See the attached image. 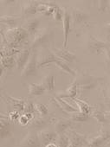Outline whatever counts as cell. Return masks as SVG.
Returning a JSON list of instances; mask_svg holds the SVG:
<instances>
[{"label": "cell", "instance_id": "1", "mask_svg": "<svg viewBox=\"0 0 110 147\" xmlns=\"http://www.w3.org/2000/svg\"><path fill=\"white\" fill-rule=\"evenodd\" d=\"M28 34L29 33L23 27L10 28L5 31V35L3 32L1 33L3 40H5L6 42L16 44L18 47H20V44H22V42L26 39Z\"/></svg>", "mask_w": 110, "mask_h": 147}, {"label": "cell", "instance_id": "2", "mask_svg": "<svg viewBox=\"0 0 110 147\" xmlns=\"http://www.w3.org/2000/svg\"><path fill=\"white\" fill-rule=\"evenodd\" d=\"M52 36L53 32L49 28H43L41 30H38L34 36V39L31 42V48L35 49L40 46L45 47V45L51 41Z\"/></svg>", "mask_w": 110, "mask_h": 147}, {"label": "cell", "instance_id": "3", "mask_svg": "<svg viewBox=\"0 0 110 147\" xmlns=\"http://www.w3.org/2000/svg\"><path fill=\"white\" fill-rule=\"evenodd\" d=\"M58 59L52 50L49 49L46 46L42 47L41 51L37 54V66L41 67L50 63H55Z\"/></svg>", "mask_w": 110, "mask_h": 147}, {"label": "cell", "instance_id": "4", "mask_svg": "<svg viewBox=\"0 0 110 147\" xmlns=\"http://www.w3.org/2000/svg\"><path fill=\"white\" fill-rule=\"evenodd\" d=\"M37 53L33 52L31 54L28 62L21 72V76L25 78L28 76H34L37 75Z\"/></svg>", "mask_w": 110, "mask_h": 147}, {"label": "cell", "instance_id": "5", "mask_svg": "<svg viewBox=\"0 0 110 147\" xmlns=\"http://www.w3.org/2000/svg\"><path fill=\"white\" fill-rule=\"evenodd\" d=\"M88 49L90 50L91 53L94 54V55H100L101 53H103L106 49V48L107 47V42L100 41L99 39H96L94 37H90L89 41H88Z\"/></svg>", "mask_w": 110, "mask_h": 147}, {"label": "cell", "instance_id": "6", "mask_svg": "<svg viewBox=\"0 0 110 147\" xmlns=\"http://www.w3.org/2000/svg\"><path fill=\"white\" fill-rule=\"evenodd\" d=\"M63 49H67L68 42H69V36L70 31V23H71V15L69 12L63 9Z\"/></svg>", "mask_w": 110, "mask_h": 147}, {"label": "cell", "instance_id": "7", "mask_svg": "<svg viewBox=\"0 0 110 147\" xmlns=\"http://www.w3.org/2000/svg\"><path fill=\"white\" fill-rule=\"evenodd\" d=\"M69 138L70 143L75 147H83L88 144V141L86 138V137L82 134L76 132L75 131H73V130L69 131Z\"/></svg>", "mask_w": 110, "mask_h": 147}, {"label": "cell", "instance_id": "8", "mask_svg": "<svg viewBox=\"0 0 110 147\" xmlns=\"http://www.w3.org/2000/svg\"><path fill=\"white\" fill-rule=\"evenodd\" d=\"M58 134L51 130H42L38 132V138L42 144V145L46 146L47 144L50 143H54V141L56 140Z\"/></svg>", "mask_w": 110, "mask_h": 147}, {"label": "cell", "instance_id": "9", "mask_svg": "<svg viewBox=\"0 0 110 147\" xmlns=\"http://www.w3.org/2000/svg\"><path fill=\"white\" fill-rule=\"evenodd\" d=\"M98 81H99L98 78H95L91 76H87V75L81 76V78L79 80L77 79L78 86L82 90H89V89L94 88L96 86Z\"/></svg>", "mask_w": 110, "mask_h": 147}, {"label": "cell", "instance_id": "10", "mask_svg": "<svg viewBox=\"0 0 110 147\" xmlns=\"http://www.w3.org/2000/svg\"><path fill=\"white\" fill-rule=\"evenodd\" d=\"M53 53L62 61L65 62L71 63L74 61L76 60V56L75 54L71 53L70 51L67 50L66 49H57V48H53L52 49Z\"/></svg>", "mask_w": 110, "mask_h": 147}, {"label": "cell", "instance_id": "11", "mask_svg": "<svg viewBox=\"0 0 110 147\" xmlns=\"http://www.w3.org/2000/svg\"><path fill=\"white\" fill-rule=\"evenodd\" d=\"M22 147H41L42 144L39 140L38 134L29 132L21 143Z\"/></svg>", "mask_w": 110, "mask_h": 147}, {"label": "cell", "instance_id": "12", "mask_svg": "<svg viewBox=\"0 0 110 147\" xmlns=\"http://www.w3.org/2000/svg\"><path fill=\"white\" fill-rule=\"evenodd\" d=\"M52 121V118L45 116V117H38L35 118L31 121L30 126L34 130H43L48 125H50Z\"/></svg>", "mask_w": 110, "mask_h": 147}, {"label": "cell", "instance_id": "13", "mask_svg": "<svg viewBox=\"0 0 110 147\" xmlns=\"http://www.w3.org/2000/svg\"><path fill=\"white\" fill-rule=\"evenodd\" d=\"M31 51L30 49H24L21 50L17 55H16V66L18 70H23L25 67L26 63L29 61V58L31 56Z\"/></svg>", "mask_w": 110, "mask_h": 147}, {"label": "cell", "instance_id": "14", "mask_svg": "<svg viewBox=\"0 0 110 147\" xmlns=\"http://www.w3.org/2000/svg\"><path fill=\"white\" fill-rule=\"evenodd\" d=\"M40 24V19L38 18H33L28 19L23 25V28L31 36H35L37 32V28Z\"/></svg>", "mask_w": 110, "mask_h": 147}, {"label": "cell", "instance_id": "15", "mask_svg": "<svg viewBox=\"0 0 110 147\" xmlns=\"http://www.w3.org/2000/svg\"><path fill=\"white\" fill-rule=\"evenodd\" d=\"M108 138H110V131H104L98 136L91 138L88 141V144L90 147H100Z\"/></svg>", "mask_w": 110, "mask_h": 147}, {"label": "cell", "instance_id": "16", "mask_svg": "<svg viewBox=\"0 0 110 147\" xmlns=\"http://www.w3.org/2000/svg\"><path fill=\"white\" fill-rule=\"evenodd\" d=\"M88 17L89 16L87 13L83 12L82 11H81L79 9L73 8L71 11V21L75 24H79L86 22L87 19L88 18Z\"/></svg>", "mask_w": 110, "mask_h": 147}, {"label": "cell", "instance_id": "17", "mask_svg": "<svg viewBox=\"0 0 110 147\" xmlns=\"http://www.w3.org/2000/svg\"><path fill=\"white\" fill-rule=\"evenodd\" d=\"M9 118H4V116H1L0 119V137L1 138H5L11 135V122Z\"/></svg>", "mask_w": 110, "mask_h": 147}, {"label": "cell", "instance_id": "18", "mask_svg": "<svg viewBox=\"0 0 110 147\" xmlns=\"http://www.w3.org/2000/svg\"><path fill=\"white\" fill-rule=\"evenodd\" d=\"M78 82L77 79H75L74 82L70 84V86L69 87V88L62 94H58L57 96H59L60 98H71L74 99L75 98L76 94H77V90H78Z\"/></svg>", "mask_w": 110, "mask_h": 147}, {"label": "cell", "instance_id": "19", "mask_svg": "<svg viewBox=\"0 0 110 147\" xmlns=\"http://www.w3.org/2000/svg\"><path fill=\"white\" fill-rule=\"evenodd\" d=\"M40 2L29 1L22 5V13L24 15H33L37 12V6Z\"/></svg>", "mask_w": 110, "mask_h": 147}, {"label": "cell", "instance_id": "20", "mask_svg": "<svg viewBox=\"0 0 110 147\" xmlns=\"http://www.w3.org/2000/svg\"><path fill=\"white\" fill-rule=\"evenodd\" d=\"M54 100H56V103L61 108L62 111H63L65 113H76V112H78V109L75 108L73 106L69 105L68 102H66L65 100H63L62 98H60L57 95L55 96Z\"/></svg>", "mask_w": 110, "mask_h": 147}, {"label": "cell", "instance_id": "21", "mask_svg": "<svg viewBox=\"0 0 110 147\" xmlns=\"http://www.w3.org/2000/svg\"><path fill=\"white\" fill-rule=\"evenodd\" d=\"M72 125V120L71 119H58L55 125V131L57 134H62L63 133L70 125Z\"/></svg>", "mask_w": 110, "mask_h": 147}, {"label": "cell", "instance_id": "22", "mask_svg": "<svg viewBox=\"0 0 110 147\" xmlns=\"http://www.w3.org/2000/svg\"><path fill=\"white\" fill-rule=\"evenodd\" d=\"M55 76L51 75V74H49V75H46L43 77L42 84L45 88L46 91H48L49 93H52L55 90Z\"/></svg>", "mask_w": 110, "mask_h": 147}, {"label": "cell", "instance_id": "23", "mask_svg": "<svg viewBox=\"0 0 110 147\" xmlns=\"http://www.w3.org/2000/svg\"><path fill=\"white\" fill-rule=\"evenodd\" d=\"M29 95L31 96H40L43 95L46 89L43 87L42 83L37 84V83H31L29 85Z\"/></svg>", "mask_w": 110, "mask_h": 147}, {"label": "cell", "instance_id": "24", "mask_svg": "<svg viewBox=\"0 0 110 147\" xmlns=\"http://www.w3.org/2000/svg\"><path fill=\"white\" fill-rule=\"evenodd\" d=\"M19 18L16 16H2L0 18V22L2 24H5L10 28H17Z\"/></svg>", "mask_w": 110, "mask_h": 147}, {"label": "cell", "instance_id": "25", "mask_svg": "<svg viewBox=\"0 0 110 147\" xmlns=\"http://www.w3.org/2000/svg\"><path fill=\"white\" fill-rule=\"evenodd\" d=\"M55 64H56V66L58 68H60L62 72L68 74V75H70V76H75V72L68 65L67 62H65V61H63L58 59V60L55 62Z\"/></svg>", "mask_w": 110, "mask_h": 147}, {"label": "cell", "instance_id": "26", "mask_svg": "<svg viewBox=\"0 0 110 147\" xmlns=\"http://www.w3.org/2000/svg\"><path fill=\"white\" fill-rule=\"evenodd\" d=\"M5 98L7 99V100L9 102L12 103V105L13 106V107L15 109H17L18 111H24V106H25V102L26 101H24L23 100L12 98L11 96H5Z\"/></svg>", "mask_w": 110, "mask_h": 147}, {"label": "cell", "instance_id": "27", "mask_svg": "<svg viewBox=\"0 0 110 147\" xmlns=\"http://www.w3.org/2000/svg\"><path fill=\"white\" fill-rule=\"evenodd\" d=\"M74 101L76 103L77 107H78V109L80 110V112H82V113H85L87 114H90L92 110H91V107H89V105L88 103H86L85 101L83 100H81L77 98H74L73 99Z\"/></svg>", "mask_w": 110, "mask_h": 147}, {"label": "cell", "instance_id": "28", "mask_svg": "<svg viewBox=\"0 0 110 147\" xmlns=\"http://www.w3.org/2000/svg\"><path fill=\"white\" fill-rule=\"evenodd\" d=\"M5 70L11 69L13 67L14 65H16V56H10V57H4L1 58V64Z\"/></svg>", "mask_w": 110, "mask_h": 147}, {"label": "cell", "instance_id": "29", "mask_svg": "<svg viewBox=\"0 0 110 147\" xmlns=\"http://www.w3.org/2000/svg\"><path fill=\"white\" fill-rule=\"evenodd\" d=\"M56 142L58 147H68L70 143V140L68 135L62 133V134H58Z\"/></svg>", "mask_w": 110, "mask_h": 147}, {"label": "cell", "instance_id": "30", "mask_svg": "<svg viewBox=\"0 0 110 147\" xmlns=\"http://www.w3.org/2000/svg\"><path fill=\"white\" fill-rule=\"evenodd\" d=\"M70 119L71 120L75 122H85L89 119V114H87L82 112H76V113H73Z\"/></svg>", "mask_w": 110, "mask_h": 147}, {"label": "cell", "instance_id": "31", "mask_svg": "<svg viewBox=\"0 0 110 147\" xmlns=\"http://www.w3.org/2000/svg\"><path fill=\"white\" fill-rule=\"evenodd\" d=\"M99 123H101V124H105L107 122V119L106 118V115H105V113L104 112H101L100 110H94V111H92L91 113H90Z\"/></svg>", "mask_w": 110, "mask_h": 147}, {"label": "cell", "instance_id": "32", "mask_svg": "<svg viewBox=\"0 0 110 147\" xmlns=\"http://www.w3.org/2000/svg\"><path fill=\"white\" fill-rule=\"evenodd\" d=\"M36 110L37 112L40 114L41 117H45V116H48L49 114V110L47 108V107L43 104V103H37L36 105Z\"/></svg>", "mask_w": 110, "mask_h": 147}, {"label": "cell", "instance_id": "33", "mask_svg": "<svg viewBox=\"0 0 110 147\" xmlns=\"http://www.w3.org/2000/svg\"><path fill=\"white\" fill-rule=\"evenodd\" d=\"M36 110V106L34 105V103L31 100H28L25 102V106H24V113H32L34 114Z\"/></svg>", "mask_w": 110, "mask_h": 147}, {"label": "cell", "instance_id": "34", "mask_svg": "<svg viewBox=\"0 0 110 147\" xmlns=\"http://www.w3.org/2000/svg\"><path fill=\"white\" fill-rule=\"evenodd\" d=\"M53 17H54V19L56 22L62 21V19H63V10H61L59 8V6H57L56 8V10H55V12L53 14Z\"/></svg>", "mask_w": 110, "mask_h": 147}, {"label": "cell", "instance_id": "35", "mask_svg": "<svg viewBox=\"0 0 110 147\" xmlns=\"http://www.w3.org/2000/svg\"><path fill=\"white\" fill-rule=\"evenodd\" d=\"M107 6H108V1L107 0H100V1H98V10L99 12H104L107 10Z\"/></svg>", "mask_w": 110, "mask_h": 147}, {"label": "cell", "instance_id": "36", "mask_svg": "<svg viewBox=\"0 0 110 147\" xmlns=\"http://www.w3.org/2000/svg\"><path fill=\"white\" fill-rule=\"evenodd\" d=\"M104 55H105V61L107 64L108 67H110V49L107 46L104 51Z\"/></svg>", "mask_w": 110, "mask_h": 147}, {"label": "cell", "instance_id": "37", "mask_svg": "<svg viewBox=\"0 0 110 147\" xmlns=\"http://www.w3.org/2000/svg\"><path fill=\"white\" fill-rule=\"evenodd\" d=\"M29 121H31V120L28 119V117H27L24 113L23 115H21V116L19 117V119H18L19 124L22 125H26L29 123Z\"/></svg>", "mask_w": 110, "mask_h": 147}, {"label": "cell", "instance_id": "38", "mask_svg": "<svg viewBox=\"0 0 110 147\" xmlns=\"http://www.w3.org/2000/svg\"><path fill=\"white\" fill-rule=\"evenodd\" d=\"M19 117H20V115H19L18 112L11 113L10 115H9V119H10L11 120H17V119L18 120V119H19Z\"/></svg>", "mask_w": 110, "mask_h": 147}, {"label": "cell", "instance_id": "39", "mask_svg": "<svg viewBox=\"0 0 110 147\" xmlns=\"http://www.w3.org/2000/svg\"><path fill=\"white\" fill-rule=\"evenodd\" d=\"M105 94H106V98L107 100H109L110 101V87H107L105 90Z\"/></svg>", "mask_w": 110, "mask_h": 147}, {"label": "cell", "instance_id": "40", "mask_svg": "<svg viewBox=\"0 0 110 147\" xmlns=\"http://www.w3.org/2000/svg\"><path fill=\"white\" fill-rule=\"evenodd\" d=\"M105 29H106L107 32L108 34H110V22H109V23H107V24H106V25H105Z\"/></svg>", "mask_w": 110, "mask_h": 147}, {"label": "cell", "instance_id": "41", "mask_svg": "<svg viewBox=\"0 0 110 147\" xmlns=\"http://www.w3.org/2000/svg\"><path fill=\"white\" fill-rule=\"evenodd\" d=\"M44 147H58V146H57V144H55V143H50V144H47V145L44 146Z\"/></svg>", "mask_w": 110, "mask_h": 147}, {"label": "cell", "instance_id": "42", "mask_svg": "<svg viewBox=\"0 0 110 147\" xmlns=\"http://www.w3.org/2000/svg\"><path fill=\"white\" fill-rule=\"evenodd\" d=\"M105 113V115H106V118L107 119H110V111H106L104 112Z\"/></svg>", "mask_w": 110, "mask_h": 147}, {"label": "cell", "instance_id": "43", "mask_svg": "<svg viewBox=\"0 0 110 147\" xmlns=\"http://www.w3.org/2000/svg\"><path fill=\"white\" fill-rule=\"evenodd\" d=\"M107 11L110 13V1H108V6H107Z\"/></svg>", "mask_w": 110, "mask_h": 147}, {"label": "cell", "instance_id": "44", "mask_svg": "<svg viewBox=\"0 0 110 147\" xmlns=\"http://www.w3.org/2000/svg\"><path fill=\"white\" fill-rule=\"evenodd\" d=\"M68 147H75V146H74L71 143H69V146H68Z\"/></svg>", "mask_w": 110, "mask_h": 147}, {"label": "cell", "instance_id": "45", "mask_svg": "<svg viewBox=\"0 0 110 147\" xmlns=\"http://www.w3.org/2000/svg\"><path fill=\"white\" fill-rule=\"evenodd\" d=\"M83 147H90V146H89V144H88V145H86V146H83Z\"/></svg>", "mask_w": 110, "mask_h": 147}]
</instances>
